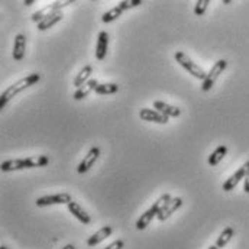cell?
<instances>
[{
  "instance_id": "5bb4252c",
  "label": "cell",
  "mask_w": 249,
  "mask_h": 249,
  "mask_svg": "<svg viewBox=\"0 0 249 249\" xmlns=\"http://www.w3.org/2000/svg\"><path fill=\"white\" fill-rule=\"evenodd\" d=\"M25 51H26V36L22 34H18L13 42V58L16 61H22L25 57Z\"/></svg>"
},
{
  "instance_id": "e0dca14e",
  "label": "cell",
  "mask_w": 249,
  "mask_h": 249,
  "mask_svg": "<svg viewBox=\"0 0 249 249\" xmlns=\"http://www.w3.org/2000/svg\"><path fill=\"white\" fill-rule=\"evenodd\" d=\"M62 18H64V15H62L61 10L53 12V13H51L50 16H47L42 22H39V23L36 25V28H38V31L44 32V31H47V29L53 28L54 25H57L60 20H62Z\"/></svg>"
},
{
  "instance_id": "9c48e42d",
  "label": "cell",
  "mask_w": 249,
  "mask_h": 249,
  "mask_svg": "<svg viewBox=\"0 0 249 249\" xmlns=\"http://www.w3.org/2000/svg\"><path fill=\"white\" fill-rule=\"evenodd\" d=\"M139 118L142 121L146 122H154V124H168V118L165 115H162L161 112H158L157 109H149V107H143L139 112Z\"/></svg>"
},
{
  "instance_id": "7c38bea8",
  "label": "cell",
  "mask_w": 249,
  "mask_h": 249,
  "mask_svg": "<svg viewBox=\"0 0 249 249\" xmlns=\"http://www.w3.org/2000/svg\"><path fill=\"white\" fill-rule=\"evenodd\" d=\"M67 207H68V212L77 219V220H80L83 225H90L91 223V217H90V214L78 204V203H75V201H71L70 204H67Z\"/></svg>"
},
{
  "instance_id": "f1b7e54d",
  "label": "cell",
  "mask_w": 249,
  "mask_h": 249,
  "mask_svg": "<svg viewBox=\"0 0 249 249\" xmlns=\"http://www.w3.org/2000/svg\"><path fill=\"white\" fill-rule=\"evenodd\" d=\"M62 249H75V247L70 244V245H65V247H64V248H62Z\"/></svg>"
},
{
  "instance_id": "30bf717a",
  "label": "cell",
  "mask_w": 249,
  "mask_h": 249,
  "mask_svg": "<svg viewBox=\"0 0 249 249\" xmlns=\"http://www.w3.org/2000/svg\"><path fill=\"white\" fill-rule=\"evenodd\" d=\"M181 206H183V198H181V197H173L171 201H170L167 206H164V207L161 209V212L158 213L157 219H158L160 222H165V220L170 219Z\"/></svg>"
},
{
  "instance_id": "7402d4cb",
  "label": "cell",
  "mask_w": 249,
  "mask_h": 249,
  "mask_svg": "<svg viewBox=\"0 0 249 249\" xmlns=\"http://www.w3.org/2000/svg\"><path fill=\"white\" fill-rule=\"evenodd\" d=\"M122 13H124V10H122L119 6L112 7L110 10H107V12H105V13H103V16H102V22H103V23L115 22L116 19H119V18L122 16Z\"/></svg>"
},
{
  "instance_id": "7a4b0ae2",
  "label": "cell",
  "mask_w": 249,
  "mask_h": 249,
  "mask_svg": "<svg viewBox=\"0 0 249 249\" xmlns=\"http://www.w3.org/2000/svg\"><path fill=\"white\" fill-rule=\"evenodd\" d=\"M41 80V75L38 72H34V74H29L23 78H20L19 81L13 83L12 86H9L0 96V109H3L15 96H18L20 91H23L25 89L31 87V86H35L38 81Z\"/></svg>"
},
{
  "instance_id": "ffe728a7",
  "label": "cell",
  "mask_w": 249,
  "mask_h": 249,
  "mask_svg": "<svg viewBox=\"0 0 249 249\" xmlns=\"http://www.w3.org/2000/svg\"><path fill=\"white\" fill-rule=\"evenodd\" d=\"M53 12H57V10L54 9V6H53V3H51V4H47L45 7H42V9H39V10L34 12V13H32V16H31V19H32V22H35V23L38 25V23H39V22H42L47 16H50Z\"/></svg>"
},
{
  "instance_id": "3957f363",
  "label": "cell",
  "mask_w": 249,
  "mask_h": 249,
  "mask_svg": "<svg viewBox=\"0 0 249 249\" xmlns=\"http://www.w3.org/2000/svg\"><path fill=\"white\" fill-rule=\"evenodd\" d=\"M171 194H168V193H165V194H162L145 213H142L141 214V217L136 220V223H135V226H136V229L138 231H143V229H146L148 228V225L152 222V219L154 217H157L158 216V213L161 212V209L164 207V206H167L170 201H171Z\"/></svg>"
},
{
  "instance_id": "ba28073f",
  "label": "cell",
  "mask_w": 249,
  "mask_h": 249,
  "mask_svg": "<svg viewBox=\"0 0 249 249\" xmlns=\"http://www.w3.org/2000/svg\"><path fill=\"white\" fill-rule=\"evenodd\" d=\"M100 157V148L99 146H93V148H90V151L87 152V155L83 158V161L78 164V167H77V171L80 173V174H84V173H87L93 165H94V162L97 161V158Z\"/></svg>"
},
{
  "instance_id": "f546056e",
  "label": "cell",
  "mask_w": 249,
  "mask_h": 249,
  "mask_svg": "<svg viewBox=\"0 0 249 249\" xmlns=\"http://www.w3.org/2000/svg\"><path fill=\"white\" fill-rule=\"evenodd\" d=\"M209 249H219V248H217V247L214 245V247H210V248H209Z\"/></svg>"
},
{
  "instance_id": "6da1fadb",
  "label": "cell",
  "mask_w": 249,
  "mask_h": 249,
  "mask_svg": "<svg viewBox=\"0 0 249 249\" xmlns=\"http://www.w3.org/2000/svg\"><path fill=\"white\" fill-rule=\"evenodd\" d=\"M50 164V160L47 155H35L29 158H18V160H7L1 162V171L10 173V171H19V170H29L36 167H45Z\"/></svg>"
},
{
  "instance_id": "cb8c5ba5",
  "label": "cell",
  "mask_w": 249,
  "mask_h": 249,
  "mask_svg": "<svg viewBox=\"0 0 249 249\" xmlns=\"http://www.w3.org/2000/svg\"><path fill=\"white\" fill-rule=\"evenodd\" d=\"M210 4L209 0H197L194 6V15L196 16H203L207 10V6Z\"/></svg>"
},
{
  "instance_id": "277c9868",
  "label": "cell",
  "mask_w": 249,
  "mask_h": 249,
  "mask_svg": "<svg viewBox=\"0 0 249 249\" xmlns=\"http://www.w3.org/2000/svg\"><path fill=\"white\" fill-rule=\"evenodd\" d=\"M174 58H176V61L178 62L186 71H188L194 78H197V80H201V81H204L206 80V77H207V72L198 65V64H196V62L193 61L188 55H187L186 53H183V51H177L176 53V55H174Z\"/></svg>"
},
{
  "instance_id": "44dd1931",
  "label": "cell",
  "mask_w": 249,
  "mask_h": 249,
  "mask_svg": "<svg viewBox=\"0 0 249 249\" xmlns=\"http://www.w3.org/2000/svg\"><path fill=\"white\" fill-rule=\"evenodd\" d=\"M233 235H235L233 228H231V226L225 228V229H223V232L219 235V238H217V241H216V247H217L219 249L225 248V247L231 242V239L233 238Z\"/></svg>"
},
{
  "instance_id": "52a82bcc",
  "label": "cell",
  "mask_w": 249,
  "mask_h": 249,
  "mask_svg": "<svg viewBox=\"0 0 249 249\" xmlns=\"http://www.w3.org/2000/svg\"><path fill=\"white\" fill-rule=\"evenodd\" d=\"M249 174V161L248 162H245L235 174H232L225 183H223V186H222V190L223 191H232L235 187L238 186L242 180H245V177Z\"/></svg>"
},
{
  "instance_id": "4fadbf2b",
  "label": "cell",
  "mask_w": 249,
  "mask_h": 249,
  "mask_svg": "<svg viewBox=\"0 0 249 249\" xmlns=\"http://www.w3.org/2000/svg\"><path fill=\"white\" fill-rule=\"evenodd\" d=\"M154 109H157L158 112H161L167 118H178L181 115V109L180 107L171 106V105H168L165 102H161V100L154 102Z\"/></svg>"
},
{
  "instance_id": "8fae6325",
  "label": "cell",
  "mask_w": 249,
  "mask_h": 249,
  "mask_svg": "<svg viewBox=\"0 0 249 249\" xmlns=\"http://www.w3.org/2000/svg\"><path fill=\"white\" fill-rule=\"evenodd\" d=\"M109 48V34L106 31H100L97 36V45H96V58L99 61H103L106 58Z\"/></svg>"
},
{
  "instance_id": "2e32d148",
  "label": "cell",
  "mask_w": 249,
  "mask_h": 249,
  "mask_svg": "<svg viewBox=\"0 0 249 249\" xmlns=\"http://www.w3.org/2000/svg\"><path fill=\"white\" fill-rule=\"evenodd\" d=\"M113 232V228L112 226H105L102 229H99L96 233H93L89 239H87V245L89 247H96L99 244H102L105 239H107Z\"/></svg>"
},
{
  "instance_id": "d6986e66",
  "label": "cell",
  "mask_w": 249,
  "mask_h": 249,
  "mask_svg": "<svg viewBox=\"0 0 249 249\" xmlns=\"http://www.w3.org/2000/svg\"><path fill=\"white\" fill-rule=\"evenodd\" d=\"M226 154H228V146H226V145L217 146V148L212 152V155L209 157V160H207L209 165H210V167H216V165L225 158Z\"/></svg>"
},
{
  "instance_id": "4316f807",
  "label": "cell",
  "mask_w": 249,
  "mask_h": 249,
  "mask_svg": "<svg viewBox=\"0 0 249 249\" xmlns=\"http://www.w3.org/2000/svg\"><path fill=\"white\" fill-rule=\"evenodd\" d=\"M244 190H245V193L249 194V174L245 177V180H244Z\"/></svg>"
},
{
  "instance_id": "5b68a950",
  "label": "cell",
  "mask_w": 249,
  "mask_h": 249,
  "mask_svg": "<svg viewBox=\"0 0 249 249\" xmlns=\"http://www.w3.org/2000/svg\"><path fill=\"white\" fill-rule=\"evenodd\" d=\"M226 67H228V61H226V60H219V61L214 62V65L210 68V71L207 72L206 80H204L203 84H201V90H203V91H210L212 87L214 86L216 80H217V78L220 77V74L226 70Z\"/></svg>"
},
{
  "instance_id": "603a6c76",
  "label": "cell",
  "mask_w": 249,
  "mask_h": 249,
  "mask_svg": "<svg viewBox=\"0 0 249 249\" xmlns=\"http://www.w3.org/2000/svg\"><path fill=\"white\" fill-rule=\"evenodd\" d=\"M118 90H119V86L116 83H105V84H99L94 93L100 96H106V94H115L118 93Z\"/></svg>"
},
{
  "instance_id": "9a60e30c",
  "label": "cell",
  "mask_w": 249,
  "mask_h": 249,
  "mask_svg": "<svg viewBox=\"0 0 249 249\" xmlns=\"http://www.w3.org/2000/svg\"><path fill=\"white\" fill-rule=\"evenodd\" d=\"M97 86H99V81H97L96 78L89 80L84 86H81L80 89H77V90H75V93L72 94L74 100H83V99H86L91 91H96Z\"/></svg>"
},
{
  "instance_id": "83f0119b",
  "label": "cell",
  "mask_w": 249,
  "mask_h": 249,
  "mask_svg": "<svg viewBox=\"0 0 249 249\" xmlns=\"http://www.w3.org/2000/svg\"><path fill=\"white\" fill-rule=\"evenodd\" d=\"M34 3H35V0H25V1H23L25 6H31V4H34Z\"/></svg>"
},
{
  "instance_id": "d4e9b609",
  "label": "cell",
  "mask_w": 249,
  "mask_h": 249,
  "mask_svg": "<svg viewBox=\"0 0 249 249\" xmlns=\"http://www.w3.org/2000/svg\"><path fill=\"white\" fill-rule=\"evenodd\" d=\"M142 3H143L142 0H124V1H121L118 6L124 12V10L133 9V7H136V6H139V4H142Z\"/></svg>"
},
{
  "instance_id": "4dcf8cb0",
  "label": "cell",
  "mask_w": 249,
  "mask_h": 249,
  "mask_svg": "<svg viewBox=\"0 0 249 249\" xmlns=\"http://www.w3.org/2000/svg\"><path fill=\"white\" fill-rule=\"evenodd\" d=\"M0 249H7V248H6V247H1V248H0Z\"/></svg>"
},
{
  "instance_id": "8992f818",
  "label": "cell",
  "mask_w": 249,
  "mask_h": 249,
  "mask_svg": "<svg viewBox=\"0 0 249 249\" xmlns=\"http://www.w3.org/2000/svg\"><path fill=\"white\" fill-rule=\"evenodd\" d=\"M72 198L68 193H60V194L39 197L35 203L38 207H47V206H54V204H70Z\"/></svg>"
},
{
  "instance_id": "484cf974",
  "label": "cell",
  "mask_w": 249,
  "mask_h": 249,
  "mask_svg": "<svg viewBox=\"0 0 249 249\" xmlns=\"http://www.w3.org/2000/svg\"><path fill=\"white\" fill-rule=\"evenodd\" d=\"M124 247V241H121V239H118V241H115L113 244H110L109 247H106L105 249H122Z\"/></svg>"
},
{
  "instance_id": "ac0fdd59",
  "label": "cell",
  "mask_w": 249,
  "mask_h": 249,
  "mask_svg": "<svg viewBox=\"0 0 249 249\" xmlns=\"http://www.w3.org/2000/svg\"><path fill=\"white\" fill-rule=\"evenodd\" d=\"M91 74H93V67H91V65H84V67L80 70V72L75 75V78H74V86H75L77 89H80V87L84 86L89 80H91Z\"/></svg>"
}]
</instances>
